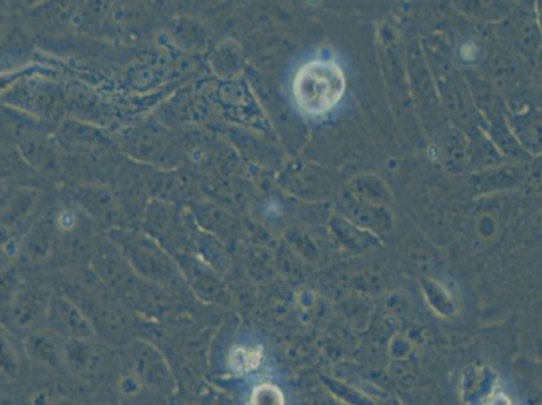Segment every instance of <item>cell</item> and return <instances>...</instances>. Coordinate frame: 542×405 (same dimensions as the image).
Wrapping results in <instances>:
<instances>
[{
  "instance_id": "2",
  "label": "cell",
  "mask_w": 542,
  "mask_h": 405,
  "mask_svg": "<svg viewBox=\"0 0 542 405\" xmlns=\"http://www.w3.org/2000/svg\"><path fill=\"white\" fill-rule=\"evenodd\" d=\"M130 373L141 381L147 391L158 395H172L176 381L172 368L162 351L152 342L137 339L126 349Z\"/></svg>"
},
{
  "instance_id": "6",
  "label": "cell",
  "mask_w": 542,
  "mask_h": 405,
  "mask_svg": "<svg viewBox=\"0 0 542 405\" xmlns=\"http://www.w3.org/2000/svg\"><path fill=\"white\" fill-rule=\"evenodd\" d=\"M11 310V319L19 330L25 333H32L34 330L40 329L42 323L45 322L48 316L49 308L40 302L36 295H23L15 300Z\"/></svg>"
},
{
  "instance_id": "10",
  "label": "cell",
  "mask_w": 542,
  "mask_h": 405,
  "mask_svg": "<svg viewBox=\"0 0 542 405\" xmlns=\"http://www.w3.org/2000/svg\"><path fill=\"white\" fill-rule=\"evenodd\" d=\"M122 405H158L154 401L147 400L143 396V392L139 393L138 396L130 397V399H122Z\"/></svg>"
},
{
  "instance_id": "11",
  "label": "cell",
  "mask_w": 542,
  "mask_h": 405,
  "mask_svg": "<svg viewBox=\"0 0 542 405\" xmlns=\"http://www.w3.org/2000/svg\"><path fill=\"white\" fill-rule=\"evenodd\" d=\"M100 405H116V404L106 403V404H100Z\"/></svg>"
},
{
  "instance_id": "4",
  "label": "cell",
  "mask_w": 542,
  "mask_h": 405,
  "mask_svg": "<svg viewBox=\"0 0 542 405\" xmlns=\"http://www.w3.org/2000/svg\"><path fill=\"white\" fill-rule=\"evenodd\" d=\"M23 350L29 360L42 369L61 372L65 368L64 339L49 329H38L27 333L23 339Z\"/></svg>"
},
{
  "instance_id": "1",
  "label": "cell",
  "mask_w": 542,
  "mask_h": 405,
  "mask_svg": "<svg viewBox=\"0 0 542 405\" xmlns=\"http://www.w3.org/2000/svg\"><path fill=\"white\" fill-rule=\"evenodd\" d=\"M346 76L332 60H313L294 77L293 95L298 108L308 115L327 114L342 100Z\"/></svg>"
},
{
  "instance_id": "9",
  "label": "cell",
  "mask_w": 542,
  "mask_h": 405,
  "mask_svg": "<svg viewBox=\"0 0 542 405\" xmlns=\"http://www.w3.org/2000/svg\"><path fill=\"white\" fill-rule=\"evenodd\" d=\"M60 393L52 391V389L42 388L34 392L30 405H57L60 403Z\"/></svg>"
},
{
  "instance_id": "3",
  "label": "cell",
  "mask_w": 542,
  "mask_h": 405,
  "mask_svg": "<svg viewBox=\"0 0 542 405\" xmlns=\"http://www.w3.org/2000/svg\"><path fill=\"white\" fill-rule=\"evenodd\" d=\"M64 353L67 372L83 380L98 377L106 368V356L95 339H68Z\"/></svg>"
},
{
  "instance_id": "5",
  "label": "cell",
  "mask_w": 542,
  "mask_h": 405,
  "mask_svg": "<svg viewBox=\"0 0 542 405\" xmlns=\"http://www.w3.org/2000/svg\"><path fill=\"white\" fill-rule=\"evenodd\" d=\"M46 320L49 323V330L53 331L64 341L68 339H96L94 324L84 315L79 308L68 302L54 303L48 310Z\"/></svg>"
},
{
  "instance_id": "8",
  "label": "cell",
  "mask_w": 542,
  "mask_h": 405,
  "mask_svg": "<svg viewBox=\"0 0 542 405\" xmlns=\"http://www.w3.org/2000/svg\"><path fill=\"white\" fill-rule=\"evenodd\" d=\"M251 405H284V395L273 384H262L255 388Z\"/></svg>"
},
{
  "instance_id": "7",
  "label": "cell",
  "mask_w": 542,
  "mask_h": 405,
  "mask_svg": "<svg viewBox=\"0 0 542 405\" xmlns=\"http://www.w3.org/2000/svg\"><path fill=\"white\" fill-rule=\"evenodd\" d=\"M22 364L17 347L11 339L9 331L0 326V376L7 380H15L21 376Z\"/></svg>"
}]
</instances>
